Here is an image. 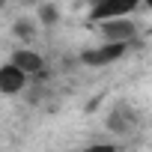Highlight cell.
I'll list each match as a JSON object with an SVG mask.
<instances>
[{
  "label": "cell",
  "mask_w": 152,
  "mask_h": 152,
  "mask_svg": "<svg viewBox=\"0 0 152 152\" xmlns=\"http://www.w3.org/2000/svg\"><path fill=\"white\" fill-rule=\"evenodd\" d=\"M84 152H116V146L113 143H90Z\"/></svg>",
  "instance_id": "8"
},
{
  "label": "cell",
  "mask_w": 152,
  "mask_h": 152,
  "mask_svg": "<svg viewBox=\"0 0 152 152\" xmlns=\"http://www.w3.org/2000/svg\"><path fill=\"white\" fill-rule=\"evenodd\" d=\"M99 30H102V36H104L107 45H131V42L137 39V24H134L131 18L104 21V24H99Z\"/></svg>",
  "instance_id": "2"
},
{
  "label": "cell",
  "mask_w": 152,
  "mask_h": 152,
  "mask_svg": "<svg viewBox=\"0 0 152 152\" xmlns=\"http://www.w3.org/2000/svg\"><path fill=\"white\" fill-rule=\"evenodd\" d=\"M9 66H15L21 75H42L45 72V60L33 51V48H18L15 54H12V60H9Z\"/></svg>",
  "instance_id": "5"
},
{
  "label": "cell",
  "mask_w": 152,
  "mask_h": 152,
  "mask_svg": "<svg viewBox=\"0 0 152 152\" xmlns=\"http://www.w3.org/2000/svg\"><path fill=\"white\" fill-rule=\"evenodd\" d=\"M39 18H42V24H57L60 9H57V6H51V3H45V6H39Z\"/></svg>",
  "instance_id": "7"
},
{
  "label": "cell",
  "mask_w": 152,
  "mask_h": 152,
  "mask_svg": "<svg viewBox=\"0 0 152 152\" xmlns=\"http://www.w3.org/2000/svg\"><path fill=\"white\" fill-rule=\"evenodd\" d=\"M137 9L134 0H119V3H96L90 9V21L104 24V21H116V18H128Z\"/></svg>",
  "instance_id": "3"
},
{
  "label": "cell",
  "mask_w": 152,
  "mask_h": 152,
  "mask_svg": "<svg viewBox=\"0 0 152 152\" xmlns=\"http://www.w3.org/2000/svg\"><path fill=\"white\" fill-rule=\"evenodd\" d=\"M140 125V113L128 104V102H116L107 113V128L113 134H131L134 128Z\"/></svg>",
  "instance_id": "1"
},
{
  "label": "cell",
  "mask_w": 152,
  "mask_h": 152,
  "mask_svg": "<svg viewBox=\"0 0 152 152\" xmlns=\"http://www.w3.org/2000/svg\"><path fill=\"white\" fill-rule=\"evenodd\" d=\"M27 87V75H21L15 66H0V93L3 96H15Z\"/></svg>",
  "instance_id": "6"
},
{
  "label": "cell",
  "mask_w": 152,
  "mask_h": 152,
  "mask_svg": "<svg viewBox=\"0 0 152 152\" xmlns=\"http://www.w3.org/2000/svg\"><path fill=\"white\" fill-rule=\"evenodd\" d=\"M15 30H18V36H24V39H33V33H36V30L30 27V21H18Z\"/></svg>",
  "instance_id": "9"
},
{
  "label": "cell",
  "mask_w": 152,
  "mask_h": 152,
  "mask_svg": "<svg viewBox=\"0 0 152 152\" xmlns=\"http://www.w3.org/2000/svg\"><path fill=\"white\" fill-rule=\"evenodd\" d=\"M128 51V45H102V48H90V51H84L81 54V63L84 66H110V63H116L122 54Z\"/></svg>",
  "instance_id": "4"
}]
</instances>
